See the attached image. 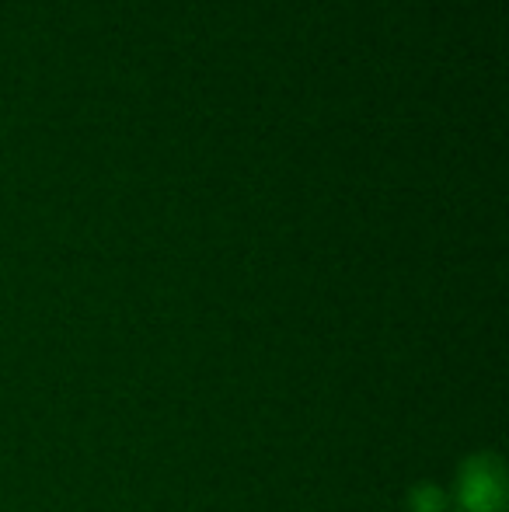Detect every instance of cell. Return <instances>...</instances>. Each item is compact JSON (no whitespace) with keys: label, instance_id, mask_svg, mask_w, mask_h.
I'll return each instance as SVG.
<instances>
[{"label":"cell","instance_id":"2","mask_svg":"<svg viewBox=\"0 0 509 512\" xmlns=\"http://www.w3.org/2000/svg\"><path fill=\"white\" fill-rule=\"evenodd\" d=\"M447 502V492L440 485H429V481L415 485L412 495H408V509L412 512H447Z\"/></svg>","mask_w":509,"mask_h":512},{"label":"cell","instance_id":"1","mask_svg":"<svg viewBox=\"0 0 509 512\" xmlns=\"http://www.w3.org/2000/svg\"><path fill=\"white\" fill-rule=\"evenodd\" d=\"M461 512H506V467L496 453H471L457 471Z\"/></svg>","mask_w":509,"mask_h":512}]
</instances>
